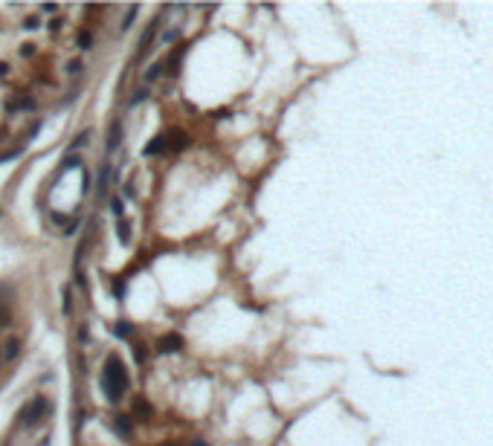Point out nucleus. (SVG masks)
Instances as JSON below:
<instances>
[{
  "instance_id": "1",
  "label": "nucleus",
  "mask_w": 493,
  "mask_h": 446,
  "mask_svg": "<svg viewBox=\"0 0 493 446\" xmlns=\"http://www.w3.org/2000/svg\"><path fill=\"white\" fill-rule=\"evenodd\" d=\"M102 388L107 400L110 403H116L122 397V391L128 388V371H125V365L116 354H110L107 357V362H104V371H102Z\"/></svg>"
},
{
  "instance_id": "2",
  "label": "nucleus",
  "mask_w": 493,
  "mask_h": 446,
  "mask_svg": "<svg viewBox=\"0 0 493 446\" xmlns=\"http://www.w3.org/2000/svg\"><path fill=\"white\" fill-rule=\"evenodd\" d=\"M44 412H47V400L44 397H35L32 403L20 412V423H26V426H35L41 417H44Z\"/></svg>"
},
{
  "instance_id": "3",
  "label": "nucleus",
  "mask_w": 493,
  "mask_h": 446,
  "mask_svg": "<svg viewBox=\"0 0 493 446\" xmlns=\"http://www.w3.org/2000/svg\"><path fill=\"white\" fill-rule=\"evenodd\" d=\"M183 348V336H177V333H169V336H163L160 342H157V351L160 354H177Z\"/></svg>"
},
{
  "instance_id": "4",
  "label": "nucleus",
  "mask_w": 493,
  "mask_h": 446,
  "mask_svg": "<svg viewBox=\"0 0 493 446\" xmlns=\"http://www.w3.org/2000/svg\"><path fill=\"white\" fill-rule=\"evenodd\" d=\"M17 354H20V339H9V342L3 345V351H0V359L9 362V359H15Z\"/></svg>"
},
{
  "instance_id": "5",
  "label": "nucleus",
  "mask_w": 493,
  "mask_h": 446,
  "mask_svg": "<svg viewBox=\"0 0 493 446\" xmlns=\"http://www.w3.org/2000/svg\"><path fill=\"white\" fill-rule=\"evenodd\" d=\"M154 32H157V20H154V23H148L145 35L139 38V52H148V47H151V41H154Z\"/></svg>"
},
{
  "instance_id": "6",
  "label": "nucleus",
  "mask_w": 493,
  "mask_h": 446,
  "mask_svg": "<svg viewBox=\"0 0 493 446\" xmlns=\"http://www.w3.org/2000/svg\"><path fill=\"white\" fill-rule=\"evenodd\" d=\"M186 142H189V136L183 131H171V151H180V148H186Z\"/></svg>"
},
{
  "instance_id": "7",
  "label": "nucleus",
  "mask_w": 493,
  "mask_h": 446,
  "mask_svg": "<svg viewBox=\"0 0 493 446\" xmlns=\"http://www.w3.org/2000/svg\"><path fill=\"white\" fill-rule=\"evenodd\" d=\"M113 429L119 432V435H125V438H128V435H131V420H128L125 414H119V417L113 420Z\"/></svg>"
},
{
  "instance_id": "8",
  "label": "nucleus",
  "mask_w": 493,
  "mask_h": 446,
  "mask_svg": "<svg viewBox=\"0 0 493 446\" xmlns=\"http://www.w3.org/2000/svg\"><path fill=\"white\" fill-rule=\"evenodd\" d=\"M183 52H186V44H180L177 50H174V55H171V76H177V67H180V58H183Z\"/></svg>"
},
{
  "instance_id": "9",
  "label": "nucleus",
  "mask_w": 493,
  "mask_h": 446,
  "mask_svg": "<svg viewBox=\"0 0 493 446\" xmlns=\"http://www.w3.org/2000/svg\"><path fill=\"white\" fill-rule=\"evenodd\" d=\"M163 145H166V136H157V139H154L151 145H148V148H145V154H148V157H151V154H157V151L163 148Z\"/></svg>"
},
{
  "instance_id": "10",
  "label": "nucleus",
  "mask_w": 493,
  "mask_h": 446,
  "mask_svg": "<svg viewBox=\"0 0 493 446\" xmlns=\"http://www.w3.org/2000/svg\"><path fill=\"white\" fill-rule=\"evenodd\" d=\"M113 333H116V336H122V339H125V336H131V325H128V322H119V325H116V328H113Z\"/></svg>"
},
{
  "instance_id": "11",
  "label": "nucleus",
  "mask_w": 493,
  "mask_h": 446,
  "mask_svg": "<svg viewBox=\"0 0 493 446\" xmlns=\"http://www.w3.org/2000/svg\"><path fill=\"white\" fill-rule=\"evenodd\" d=\"M110 209H113V215H116V217L125 215V206H122V200H119V197H113V200H110Z\"/></svg>"
},
{
  "instance_id": "12",
  "label": "nucleus",
  "mask_w": 493,
  "mask_h": 446,
  "mask_svg": "<svg viewBox=\"0 0 493 446\" xmlns=\"http://www.w3.org/2000/svg\"><path fill=\"white\" fill-rule=\"evenodd\" d=\"M134 357H136V362H139V365L145 362V359H148V351H145V345H136Z\"/></svg>"
},
{
  "instance_id": "13",
  "label": "nucleus",
  "mask_w": 493,
  "mask_h": 446,
  "mask_svg": "<svg viewBox=\"0 0 493 446\" xmlns=\"http://www.w3.org/2000/svg\"><path fill=\"white\" fill-rule=\"evenodd\" d=\"M160 70H163V64H154L151 70H148V73H145V82H154V79H157V76H160Z\"/></svg>"
},
{
  "instance_id": "14",
  "label": "nucleus",
  "mask_w": 493,
  "mask_h": 446,
  "mask_svg": "<svg viewBox=\"0 0 493 446\" xmlns=\"http://www.w3.org/2000/svg\"><path fill=\"white\" fill-rule=\"evenodd\" d=\"M145 99H148V90L142 87V90H136V96L131 99V104H139V101H145Z\"/></svg>"
},
{
  "instance_id": "15",
  "label": "nucleus",
  "mask_w": 493,
  "mask_h": 446,
  "mask_svg": "<svg viewBox=\"0 0 493 446\" xmlns=\"http://www.w3.org/2000/svg\"><path fill=\"white\" fill-rule=\"evenodd\" d=\"M67 73H70V76H79V73H82V61H73V64H67Z\"/></svg>"
},
{
  "instance_id": "16",
  "label": "nucleus",
  "mask_w": 493,
  "mask_h": 446,
  "mask_svg": "<svg viewBox=\"0 0 493 446\" xmlns=\"http://www.w3.org/2000/svg\"><path fill=\"white\" fill-rule=\"evenodd\" d=\"M79 44H82V50H87V47H90V32H82V35H79Z\"/></svg>"
},
{
  "instance_id": "17",
  "label": "nucleus",
  "mask_w": 493,
  "mask_h": 446,
  "mask_svg": "<svg viewBox=\"0 0 493 446\" xmlns=\"http://www.w3.org/2000/svg\"><path fill=\"white\" fill-rule=\"evenodd\" d=\"M64 313H70V287H64Z\"/></svg>"
},
{
  "instance_id": "18",
  "label": "nucleus",
  "mask_w": 493,
  "mask_h": 446,
  "mask_svg": "<svg viewBox=\"0 0 493 446\" xmlns=\"http://www.w3.org/2000/svg\"><path fill=\"white\" fill-rule=\"evenodd\" d=\"M174 38H177V32L171 29V32H166V35H163V44H169V41H174Z\"/></svg>"
},
{
  "instance_id": "19",
  "label": "nucleus",
  "mask_w": 493,
  "mask_h": 446,
  "mask_svg": "<svg viewBox=\"0 0 493 446\" xmlns=\"http://www.w3.org/2000/svg\"><path fill=\"white\" fill-rule=\"evenodd\" d=\"M9 73V64H0V76H6Z\"/></svg>"
},
{
  "instance_id": "20",
  "label": "nucleus",
  "mask_w": 493,
  "mask_h": 446,
  "mask_svg": "<svg viewBox=\"0 0 493 446\" xmlns=\"http://www.w3.org/2000/svg\"><path fill=\"white\" fill-rule=\"evenodd\" d=\"M189 446H206V444H203V441H192Z\"/></svg>"
},
{
  "instance_id": "21",
  "label": "nucleus",
  "mask_w": 493,
  "mask_h": 446,
  "mask_svg": "<svg viewBox=\"0 0 493 446\" xmlns=\"http://www.w3.org/2000/svg\"><path fill=\"white\" fill-rule=\"evenodd\" d=\"M0 362H3V359H0Z\"/></svg>"
}]
</instances>
